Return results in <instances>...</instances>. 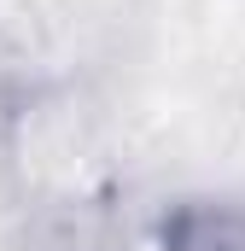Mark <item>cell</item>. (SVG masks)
I'll return each instance as SVG.
<instances>
[{"label":"cell","instance_id":"cell-1","mask_svg":"<svg viewBox=\"0 0 245 251\" xmlns=\"http://www.w3.org/2000/svg\"><path fill=\"white\" fill-rule=\"evenodd\" d=\"M158 251H245V204L198 199V204L170 210Z\"/></svg>","mask_w":245,"mask_h":251}]
</instances>
